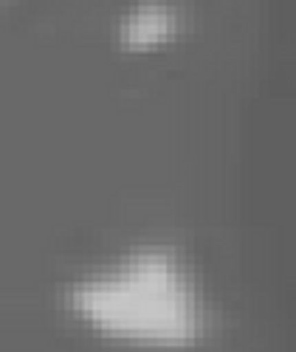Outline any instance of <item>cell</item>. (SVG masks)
Here are the masks:
<instances>
[{"label": "cell", "instance_id": "obj_2", "mask_svg": "<svg viewBox=\"0 0 296 352\" xmlns=\"http://www.w3.org/2000/svg\"><path fill=\"white\" fill-rule=\"evenodd\" d=\"M184 28L187 12L178 0H133L116 25V37L127 51H153L178 40Z\"/></svg>", "mask_w": 296, "mask_h": 352}, {"label": "cell", "instance_id": "obj_1", "mask_svg": "<svg viewBox=\"0 0 296 352\" xmlns=\"http://www.w3.org/2000/svg\"><path fill=\"white\" fill-rule=\"evenodd\" d=\"M65 310L94 333L153 346H200L212 310L175 245L150 243L63 287Z\"/></svg>", "mask_w": 296, "mask_h": 352}]
</instances>
